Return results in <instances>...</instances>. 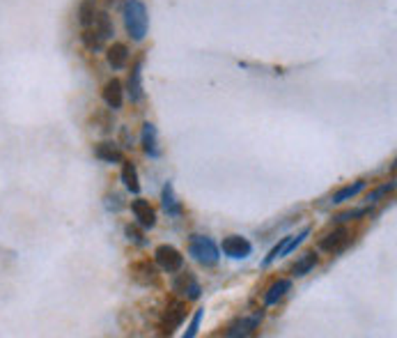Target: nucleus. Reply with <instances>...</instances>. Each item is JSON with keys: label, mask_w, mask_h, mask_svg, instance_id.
I'll use <instances>...</instances> for the list:
<instances>
[{"label": "nucleus", "mask_w": 397, "mask_h": 338, "mask_svg": "<svg viewBox=\"0 0 397 338\" xmlns=\"http://www.w3.org/2000/svg\"><path fill=\"white\" fill-rule=\"evenodd\" d=\"M124 25L133 42H142L149 28L147 7L142 0H126L124 3Z\"/></svg>", "instance_id": "f257e3e1"}, {"label": "nucleus", "mask_w": 397, "mask_h": 338, "mask_svg": "<svg viewBox=\"0 0 397 338\" xmlns=\"http://www.w3.org/2000/svg\"><path fill=\"white\" fill-rule=\"evenodd\" d=\"M188 255L202 267H216L221 262V248L207 235H191V239H188Z\"/></svg>", "instance_id": "f03ea898"}, {"label": "nucleus", "mask_w": 397, "mask_h": 338, "mask_svg": "<svg viewBox=\"0 0 397 338\" xmlns=\"http://www.w3.org/2000/svg\"><path fill=\"white\" fill-rule=\"evenodd\" d=\"M188 315V308H186V301L182 299H173L168 301V306L164 310V315H161V334H168L173 336L175 329H179L184 325V320Z\"/></svg>", "instance_id": "7ed1b4c3"}, {"label": "nucleus", "mask_w": 397, "mask_h": 338, "mask_svg": "<svg viewBox=\"0 0 397 338\" xmlns=\"http://www.w3.org/2000/svg\"><path fill=\"white\" fill-rule=\"evenodd\" d=\"M154 260H157V265H159V270H164V272H168V274H175V272H179V270L184 267V255L179 253L175 246H170V244L157 246Z\"/></svg>", "instance_id": "20e7f679"}, {"label": "nucleus", "mask_w": 397, "mask_h": 338, "mask_svg": "<svg viewBox=\"0 0 397 338\" xmlns=\"http://www.w3.org/2000/svg\"><path fill=\"white\" fill-rule=\"evenodd\" d=\"M173 292H177L179 297H186V301H195V299H200L202 288L191 272H182L173 279Z\"/></svg>", "instance_id": "39448f33"}, {"label": "nucleus", "mask_w": 397, "mask_h": 338, "mask_svg": "<svg viewBox=\"0 0 397 338\" xmlns=\"http://www.w3.org/2000/svg\"><path fill=\"white\" fill-rule=\"evenodd\" d=\"M223 253L232 258V260H243V258H248L252 253V244L248 242L246 237L243 235H230V237H225L223 239Z\"/></svg>", "instance_id": "423d86ee"}, {"label": "nucleus", "mask_w": 397, "mask_h": 338, "mask_svg": "<svg viewBox=\"0 0 397 338\" xmlns=\"http://www.w3.org/2000/svg\"><path fill=\"white\" fill-rule=\"evenodd\" d=\"M142 62H145L142 56L133 62V67L129 72V81H126V92H129L131 104H138L142 102V97H145V90H142Z\"/></svg>", "instance_id": "0eeeda50"}, {"label": "nucleus", "mask_w": 397, "mask_h": 338, "mask_svg": "<svg viewBox=\"0 0 397 338\" xmlns=\"http://www.w3.org/2000/svg\"><path fill=\"white\" fill-rule=\"evenodd\" d=\"M131 277L140 286H157L159 283V270L154 262L149 260H138L131 265Z\"/></svg>", "instance_id": "6e6552de"}, {"label": "nucleus", "mask_w": 397, "mask_h": 338, "mask_svg": "<svg viewBox=\"0 0 397 338\" xmlns=\"http://www.w3.org/2000/svg\"><path fill=\"white\" fill-rule=\"evenodd\" d=\"M347 244H349V230L345 226L331 230L329 235H324L319 239V248L322 251H329V253H340Z\"/></svg>", "instance_id": "1a4fd4ad"}, {"label": "nucleus", "mask_w": 397, "mask_h": 338, "mask_svg": "<svg viewBox=\"0 0 397 338\" xmlns=\"http://www.w3.org/2000/svg\"><path fill=\"white\" fill-rule=\"evenodd\" d=\"M262 318H264V310H257V313H252L250 318H241L239 322H234V325L228 327L225 336L237 338V336H250V334H255V329L259 327Z\"/></svg>", "instance_id": "9d476101"}, {"label": "nucleus", "mask_w": 397, "mask_h": 338, "mask_svg": "<svg viewBox=\"0 0 397 338\" xmlns=\"http://www.w3.org/2000/svg\"><path fill=\"white\" fill-rule=\"evenodd\" d=\"M140 143H142V152H145L149 159H159L161 157V147H159V131L152 122L142 124L140 131Z\"/></svg>", "instance_id": "9b49d317"}, {"label": "nucleus", "mask_w": 397, "mask_h": 338, "mask_svg": "<svg viewBox=\"0 0 397 338\" xmlns=\"http://www.w3.org/2000/svg\"><path fill=\"white\" fill-rule=\"evenodd\" d=\"M102 97H104V102H106L108 109H111V111H120L122 104H124V87H122V83L117 81V78H111V81L104 85Z\"/></svg>", "instance_id": "f8f14e48"}, {"label": "nucleus", "mask_w": 397, "mask_h": 338, "mask_svg": "<svg viewBox=\"0 0 397 338\" xmlns=\"http://www.w3.org/2000/svg\"><path fill=\"white\" fill-rule=\"evenodd\" d=\"M131 212H133V217H136V221L142 226V228H154L157 226V212L154 207L149 205V200H133L131 203Z\"/></svg>", "instance_id": "ddd939ff"}, {"label": "nucleus", "mask_w": 397, "mask_h": 338, "mask_svg": "<svg viewBox=\"0 0 397 338\" xmlns=\"http://www.w3.org/2000/svg\"><path fill=\"white\" fill-rule=\"evenodd\" d=\"M161 207H164V212L168 217H182L184 215V207H182V203L177 200V195H175V186L173 182H166L164 184V191H161Z\"/></svg>", "instance_id": "4468645a"}, {"label": "nucleus", "mask_w": 397, "mask_h": 338, "mask_svg": "<svg viewBox=\"0 0 397 338\" xmlns=\"http://www.w3.org/2000/svg\"><path fill=\"white\" fill-rule=\"evenodd\" d=\"M106 60H108V65H111L113 69H124L126 62H129V47L122 44V42L111 44L108 51H106Z\"/></svg>", "instance_id": "2eb2a0df"}, {"label": "nucleus", "mask_w": 397, "mask_h": 338, "mask_svg": "<svg viewBox=\"0 0 397 338\" xmlns=\"http://www.w3.org/2000/svg\"><path fill=\"white\" fill-rule=\"evenodd\" d=\"M94 157L102 159V162H106V164H120V162H124L122 150L117 147L115 143H111V140H104V143H99L94 147Z\"/></svg>", "instance_id": "dca6fc26"}, {"label": "nucleus", "mask_w": 397, "mask_h": 338, "mask_svg": "<svg viewBox=\"0 0 397 338\" xmlns=\"http://www.w3.org/2000/svg\"><path fill=\"white\" fill-rule=\"evenodd\" d=\"M290 290H292V281H290V279H278V281H274L271 288H269L267 295H264V304H267V306L278 304V301H281Z\"/></svg>", "instance_id": "f3484780"}, {"label": "nucleus", "mask_w": 397, "mask_h": 338, "mask_svg": "<svg viewBox=\"0 0 397 338\" xmlns=\"http://www.w3.org/2000/svg\"><path fill=\"white\" fill-rule=\"evenodd\" d=\"M365 186H367L365 180H358V182H354V184L342 186V189H340L338 193H333L331 203H333V205H342V203H347V200H351V198H356V195H358L360 191H363Z\"/></svg>", "instance_id": "a211bd4d"}, {"label": "nucleus", "mask_w": 397, "mask_h": 338, "mask_svg": "<svg viewBox=\"0 0 397 338\" xmlns=\"http://www.w3.org/2000/svg\"><path fill=\"white\" fill-rule=\"evenodd\" d=\"M122 182L126 186V191L131 193H140V180H138V171H136V164L133 162H124L122 164Z\"/></svg>", "instance_id": "6ab92c4d"}, {"label": "nucleus", "mask_w": 397, "mask_h": 338, "mask_svg": "<svg viewBox=\"0 0 397 338\" xmlns=\"http://www.w3.org/2000/svg\"><path fill=\"white\" fill-rule=\"evenodd\" d=\"M92 25H94V30L99 32V37H102V40H108V37H113V35H115L111 14H108V12H97Z\"/></svg>", "instance_id": "aec40b11"}, {"label": "nucleus", "mask_w": 397, "mask_h": 338, "mask_svg": "<svg viewBox=\"0 0 397 338\" xmlns=\"http://www.w3.org/2000/svg\"><path fill=\"white\" fill-rule=\"evenodd\" d=\"M94 14H97V3H94V0H83V3L78 5V23L83 25V28H92Z\"/></svg>", "instance_id": "412c9836"}, {"label": "nucleus", "mask_w": 397, "mask_h": 338, "mask_svg": "<svg viewBox=\"0 0 397 338\" xmlns=\"http://www.w3.org/2000/svg\"><path fill=\"white\" fill-rule=\"evenodd\" d=\"M317 262H319L317 253H314V251H308V253H305V255L301 258L299 262H296V265L292 267V274H294V277H305V274H308Z\"/></svg>", "instance_id": "4be33fe9"}, {"label": "nucleus", "mask_w": 397, "mask_h": 338, "mask_svg": "<svg viewBox=\"0 0 397 338\" xmlns=\"http://www.w3.org/2000/svg\"><path fill=\"white\" fill-rule=\"evenodd\" d=\"M310 233H312V228H310V226H305L299 235H290V239H287L285 246H283V251H281V258L294 253V251H296V246H301V244L305 242V237H308Z\"/></svg>", "instance_id": "5701e85b"}, {"label": "nucleus", "mask_w": 397, "mask_h": 338, "mask_svg": "<svg viewBox=\"0 0 397 338\" xmlns=\"http://www.w3.org/2000/svg\"><path fill=\"white\" fill-rule=\"evenodd\" d=\"M80 42L85 44L87 51H102L104 49V40L99 37V32L92 30V28H83V32H80Z\"/></svg>", "instance_id": "b1692460"}, {"label": "nucleus", "mask_w": 397, "mask_h": 338, "mask_svg": "<svg viewBox=\"0 0 397 338\" xmlns=\"http://www.w3.org/2000/svg\"><path fill=\"white\" fill-rule=\"evenodd\" d=\"M393 189H395V182H386V184H381V186H377L374 191L367 193V203H377L379 198H384V195H388Z\"/></svg>", "instance_id": "393cba45"}, {"label": "nucleus", "mask_w": 397, "mask_h": 338, "mask_svg": "<svg viewBox=\"0 0 397 338\" xmlns=\"http://www.w3.org/2000/svg\"><path fill=\"white\" fill-rule=\"evenodd\" d=\"M369 212V207H363V210H349V212H342V215L333 217V221H338V224H347L351 219H358V217H365Z\"/></svg>", "instance_id": "a878e982"}, {"label": "nucleus", "mask_w": 397, "mask_h": 338, "mask_svg": "<svg viewBox=\"0 0 397 338\" xmlns=\"http://www.w3.org/2000/svg\"><path fill=\"white\" fill-rule=\"evenodd\" d=\"M202 315H204V308H197V310H195V315H193V320H191V325H188L186 338H195V336H197V332H200Z\"/></svg>", "instance_id": "bb28decb"}, {"label": "nucleus", "mask_w": 397, "mask_h": 338, "mask_svg": "<svg viewBox=\"0 0 397 338\" xmlns=\"http://www.w3.org/2000/svg\"><path fill=\"white\" fill-rule=\"evenodd\" d=\"M124 233H126V237L131 239V242H136V244H140V246H142V244H147V239L142 237L133 226H126V228H124Z\"/></svg>", "instance_id": "cd10ccee"}, {"label": "nucleus", "mask_w": 397, "mask_h": 338, "mask_svg": "<svg viewBox=\"0 0 397 338\" xmlns=\"http://www.w3.org/2000/svg\"><path fill=\"white\" fill-rule=\"evenodd\" d=\"M106 207L108 210H115V212H120L124 205H122V198L117 193H113V195H106Z\"/></svg>", "instance_id": "c85d7f7f"}]
</instances>
